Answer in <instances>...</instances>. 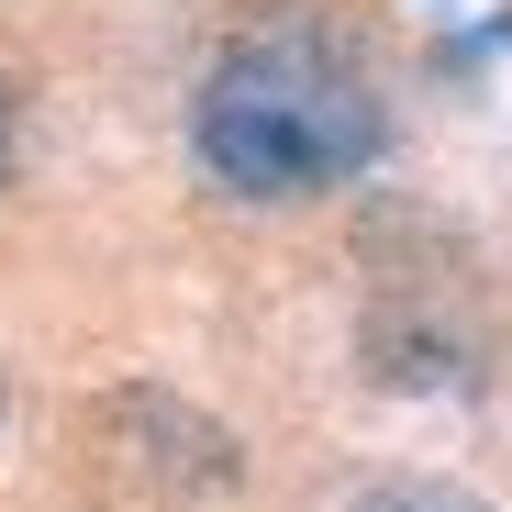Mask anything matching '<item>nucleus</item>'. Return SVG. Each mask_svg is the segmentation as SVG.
I'll return each instance as SVG.
<instances>
[{
  "mask_svg": "<svg viewBox=\"0 0 512 512\" xmlns=\"http://www.w3.org/2000/svg\"><path fill=\"white\" fill-rule=\"evenodd\" d=\"M190 145L234 201H312L379 156V90L323 34H256L201 78Z\"/></svg>",
  "mask_w": 512,
  "mask_h": 512,
  "instance_id": "nucleus-1",
  "label": "nucleus"
},
{
  "mask_svg": "<svg viewBox=\"0 0 512 512\" xmlns=\"http://www.w3.org/2000/svg\"><path fill=\"white\" fill-rule=\"evenodd\" d=\"M346 512H490V501L457 490V479H357Z\"/></svg>",
  "mask_w": 512,
  "mask_h": 512,
  "instance_id": "nucleus-2",
  "label": "nucleus"
},
{
  "mask_svg": "<svg viewBox=\"0 0 512 512\" xmlns=\"http://www.w3.org/2000/svg\"><path fill=\"white\" fill-rule=\"evenodd\" d=\"M12 156H23V90H12V67H0V179H12Z\"/></svg>",
  "mask_w": 512,
  "mask_h": 512,
  "instance_id": "nucleus-3",
  "label": "nucleus"
}]
</instances>
